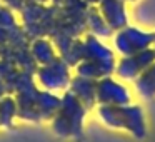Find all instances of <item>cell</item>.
Returning <instances> with one entry per match:
<instances>
[{"instance_id": "8", "label": "cell", "mask_w": 155, "mask_h": 142, "mask_svg": "<svg viewBox=\"0 0 155 142\" xmlns=\"http://www.w3.org/2000/svg\"><path fill=\"white\" fill-rule=\"evenodd\" d=\"M40 79L48 89H65L70 85L68 67L62 60H52V64L45 65L40 72Z\"/></svg>"}, {"instance_id": "13", "label": "cell", "mask_w": 155, "mask_h": 142, "mask_svg": "<svg viewBox=\"0 0 155 142\" xmlns=\"http://www.w3.org/2000/svg\"><path fill=\"white\" fill-rule=\"evenodd\" d=\"M125 2H132L134 4V2H138V0H125Z\"/></svg>"}, {"instance_id": "14", "label": "cell", "mask_w": 155, "mask_h": 142, "mask_svg": "<svg viewBox=\"0 0 155 142\" xmlns=\"http://www.w3.org/2000/svg\"><path fill=\"white\" fill-rule=\"evenodd\" d=\"M152 49H153V50H155V42H153V47H152Z\"/></svg>"}, {"instance_id": "2", "label": "cell", "mask_w": 155, "mask_h": 142, "mask_svg": "<svg viewBox=\"0 0 155 142\" xmlns=\"http://www.w3.org/2000/svg\"><path fill=\"white\" fill-rule=\"evenodd\" d=\"M98 119L112 129L127 130L135 139L147 135V115L140 104L127 105H97Z\"/></svg>"}, {"instance_id": "11", "label": "cell", "mask_w": 155, "mask_h": 142, "mask_svg": "<svg viewBox=\"0 0 155 142\" xmlns=\"http://www.w3.org/2000/svg\"><path fill=\"white\" fill-rule=\"evenodd\" d=\"M87 25L92 30V35H95L98 39H112V35H114V30L108 27L105 19L102 17L98 8H95V7L87 10Z\"/></svg>"}, {"instance_id": "10", "label": "cell", "mask_w": 155, "mask_h": 142, "mask_svg": "<svg viewBox=\"0 0 155 142\" xmlns=\"http://www.w3.org/2000/svg\"><path fill=\"white\" fill-rule=\"evenodd\" d=\"M134 90L143 100H150L155 97V62L147 67L134 82Z\"/></svg>"}, {"instance_id": "5", "label": "cell", "mask_w": 155, "mask_h": 142, "mask_svg": "<svg viewBox=\"0 0 155 142\" xmlns=\"http://www.w3.org/2000/svg\"><path fill=\"white\" fill-rule=\"evenodd\" d=\"M97 105H127L132 104V92L125 82L112 75L97 80Z\"/></svg>"}, {"instance_id": "3", "label": "cell", "mask_w": 155, "mask_h": 142, "mask_svg": "<svg viewBox=\"0 0 155 142\" xmlns=\"http://www.w3.org/2000/svg\"><path fill=\"white\" fill-rule=\"evenodd\" d=\"M60 114L55 117L54 129L62 137H80L84 127L85 107L72 92H67L60 100Z\"/></svg>"}, {"instance_id": "4", "label": "cell", "mask_w": 155, "mask_h": 142, "mask_svg": "<svg viewBox=\"0 0 155 142\" xmlns=\"http://www.w3.org/2000/svg\"><path fill=\"white\" fill-rule=\"evenodd\" d=\"M153 42H155V30H147V29H140L137 25H130V24L127 27L120 29V30L114 32V35H112L114 50L120 57L134 55L145 50V49H150L153 47Z\"/></svg>"}, {"instance_id": "7", "label": "cell", "mask_w": 155, "mask_h": 142, "mask_svg": "<svg viewBox=\"0 0 155 142\" xmlns=\"http://www.w3.org/2000/svg\"><path fill=\"white\" fill-rule=\"evenodd\" d=\"M98 12L102 14V17L105 19V22L114 32L120 30L130 24L125 0H100L98 2Z\"/></svg>"}, {"instance_id": "6", "label": "cell", "mask_w": 155, "mask_h": 142, "mask_svg": "<svg viewBox=\"0 0 155 142\" xmlns=\"http://www.w3.org/2000/svg\"><path fill=\"white\" fill-rule=\"evenodd\" d=\"M155 62V50L153 49H145L134 55L120 57L115 64V72L117 79L122 82H134L147 67H150Z\"/></svg>"}, {"instance_id": "12", "label": "cell", "mask_w": 155, "mask_h": 142, "mask_svg": "<svg viewBox=\"0 0 155 142\" xmlns=\"http://www.w3.org/2000/svg\"><path fill=\"white\" fill-rule=\"evenodd\" d=\"M85 2H87V4H90V5H95V4H98L100 0H85Z\"/></svg>"}, {"instance_id": "1", "label": "cell", "mask_w": 155, "mask_h": 142, "mask_svg": "<svg viewBox=\"0 0 155 142\" xmlns=\"http://www.w3.org/2000/svg\"><path fill=\"white\" fill-rule=\"evenodd\" d=\"M115 64V50L102 42V39L88 35L82 42V60L77 65V74L80 77L100 80L102 77L114 74Z\"/></svg>"}, {"instance_id": "9", "label": "cell", "mask_w": 155, "mask_h": 142, "mask_svg": "<svg viewBox=\"0 0 155 142\" xmlns=\"http://www.w3.org/2000/svg\"><path fill=\"white\" fill-rule=\"evenodd\" d=\"M97 80H92V79H85L77 75L75 79L70 80V92L85 105L87 109L95 107L97 105Z\"/></svg>"}]
</instances>
